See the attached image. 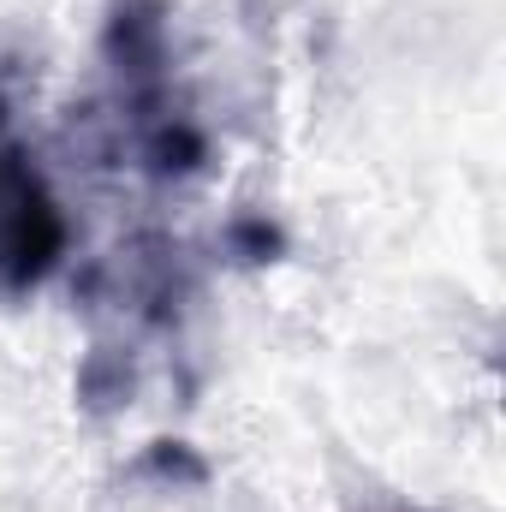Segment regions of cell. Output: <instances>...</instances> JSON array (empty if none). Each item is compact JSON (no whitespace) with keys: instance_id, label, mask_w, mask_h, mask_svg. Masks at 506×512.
Returning a JSON list of instances; mask_svg holds the SVG:
<instances>
[{"instance_id":"obj_1","label":"cell","mask_w":506,"mask_h":512,"mask_svg":"<svg viewBox=\"0 0 506 512\" xmlns=\"http://www.w3.org/2000/svg\"><path fill=\"white\" fill-rule=\"evenodd\" d=\"M60 251H66L60 203L48 197L42 173L12 143L6 114H0V286L6 292H30L60 262Z\"/></svg>"}]
</instances>
